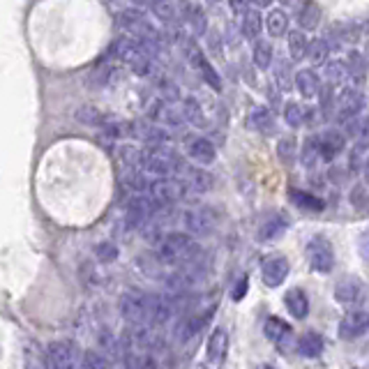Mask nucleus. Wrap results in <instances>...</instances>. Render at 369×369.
Listing matches in <instances>:
<instances>
[{"label":"nucleus","instance_id":"79ce46f5","mask_svg":"<svg viewBox=\"0 0 369 369\" xmlns=\"http://www.w3.org/2000/svg\"><path fill=\"white\" fill-rule=\"evenodd\" d=\"M349 72L354 74V77L360 81V79H365V61H363V56H360L358 51H354L351 54V58H349Z\"/></svg>","mask_w":369,"mask_h":369},{"label":"nucleus","instance_id":"4468645a","mask_svg":"<svg viewBox=\"0 0 369 369\" xmlns=\"http://www.w3.org/2000/svg\"><path fill=\"white\" fill-rule=\"evenodd\" d=\"M334 298L342 305H360L365 300V284L358 280V277H344L342 282H337L334 287Z\"/></svg>","mask_w":369,"mask_h":369},{"label":"nucleus","instance_id":"4c0bfd02","mask_svg":"<svg viewBox=\"0 0 369 369\" xmlns=\"http://www.w3.org/2000/svg\"><path fill=\"white\" fill-rule=\"evenodd\" d=\"M284 120H287L289 127H300L305 123V108L298 102H289L284 106Z\"/></svg>","mask_w":369,"mask_h":369},{"label":"nucleus","instance_id":"aec40b11","mask_svg":"<svg viewBox=\"0 0 369 369\" xmlns=\"http://www.w3.org/2000/svg\"><path fill=\"white\" fill-rule=\"evenodd\" d=\"M296 88L303 97L312 99L321 92V81H318L316 72L314 70H300L296 74Z\"/></svg>","mask_w":369,"mask_h":369},{"label":"nucleus","instance_id":"7ed1b4c3","mask_svg":"<svg viewBox=\"0 0 369 369\" xmlns=\"http://www.w3.org/2000/svg\"><path fill=\"white\" fill-rule=\"evenodd\" d=\"M184 164L178 157V153L171 148L162 146H148L141 150V173L153 175V178H178L182 173Z\"/></svg>","mask_w":369,"mask_h":369},{"label":"nucleus","instance_id":"6ab92c4d","mask_svg":"<svg viewBox=\"0 0 369 369\" xmlns=\"http://www.w3.org/2000/svg\"><path fill=\"white\" fill-rule=\"evenodd\" d=\"M208 316L206 314H192L187 318H182L178 330H175V337H178V342H189L192 337H196V334L201 332V328L206 325Z\"/></svg>","mask_w":369,"mask_h":369},{"label":"nucleus","instance_id":"ddd939ff","mask_svg":"<svg viewBox=\"0 0 369 369\" xmlns=\"http://www.w3.org/2000/svg\"><path fill=\"white\" fill-rule=\"evenodd\" d=\"M184 153L196 164H213L217 159V148L206 137H187L184 139Z\"/></svg>","mask_w":369,"mask_h":369},{"label":"nucleus","instance_id":"f257e3e1","mask_svg":"<svg viewBox=\"0 0 369 369\" xmlns=\"http://www.w3.org/2000/svg\"><path fill=\"white\" fill-rule=\"evenodd\" d=\"M118 309L123 318L134 328H153V325H164L175 314L173 296H155V293L144 291H125L120 296Z\"/></svg>","mask_w":369,"mask_h":369},{"label":"nucleus","instance_id":"c03bdc74","mask_svg":"<svg viewBox=\"0 0 369 369\" xmlns=\"http://www.w3.org/2000/svg\"><path fill=\"white\" fill-rule=\"evenodd\" d=\"M289 74H291V72H287V63H280V65H277L275 81H277V86H280L284 92L291 90V77H289Z\"/></svg>","mask_w":369,"mask_h":369},{"label":"nucleus","instance_id":"412c9836","mask_svg":"<svg viewBox=\"0 0 369 369\" xmlns=\"http://www.w3.org/2000/svg\"><path fill=\"white\" fill-rule=\"evenodd\" d=\"M296 346L303 358H318L323 354V337L314 330H307L303 337L298 339Z\"/></svg>","mask_w":369,"mask_h":369},{"label":"nucleus","instance_id":"393cba45","mask_svg":"<svg viewBox=\"0 0 369 369\" xmlns=\"http://www.w3.org/2000/svg\"><path fill=\"white\" fill-rule=\"evenodd\" d=\"M289 196L291 201L296 204L298 208H303V211H312V213H321L325 204H323V199H318L314 194H309V192H303V189H289Z\"/></svg>","mask_w":369,"mask_h":369},{"label":"nucleus","instance_id":"dca6fc26","mask_svg":"<svg viewBox=\"0 0 369 369\" xmlns=\"http://www.w3.org/2000/svg\"><path fill=\"white\" fill-rule=\"evenodd\" d=\"M316 139H318V153H321V159H325V162H332L346 148V137L339 130H325Z\"/></svg>","mask_w":369,"mask_h":369},{"label":"nucleus","instance_id":"2f4dec72","mask_svg":"<svg viewBox=\"0 0 369 369\" xmlns=\"http://www.w3.org/2000/svg\"><path fill=\"white\" fill-rule=\"evenodd\" d=\"M351 77L349 72V65L344 61H332V63H325V79H328L330 86H339Z\"/></svg>","mask_w":369,"mask_h":369},{"label":"nucleus","instance_id":"ea45409f","mask_svg":"<svg viewBox=\"0 0 369 369\" xmlns=\"http://www.w3.org/2000/svg\"><path fill=\"white\" fill-rule=\"evenodd\" d=\"M351 204H354L356 211L369 213V192L363 184H358V187H354V192H351Z\"/></svg>","mask_w":369,"mask_h":369},{"label":"nucleus","instance_id":"a18cd8bd","mask_svg":"<svg viewBox=\"0 0 369 369\" xmlns=\"http://www.w3.org/2000/svg\"><path fill=\"white\" fill-rule=\"evenodd\" d=\"M247 287H249V280H247V277H240V280H238V284H236V287H233V289H231V298H233V300H236V303H240V300H242V298H245V293H247Z\"/></svg>","mask_w":369,"mask_h":369},{"label":"nucleus","instance_id":"72a5a7b5","mask_svg":"<svg viewBox=\"0 0 369 369\" xmlns=\"http://www.w3.org/2000/svg\"><path fill=\"white\" fill-rule=\"evenodd\" d=\"M328 54H330L328 39H314L312 44L307 46V58H309V63L312 65H325Z\"/></svg>","mask_w":369,"mask_h":369},{"label":"nucleus","instance_id":"58836bf2","mask_svg":"<svg viewBox=\"0 0 369 369\" xmlns=\"http://www.w3.org/2000/svg\"><path fill=\"white\" fill-rule=\"evenodd\" d=\"M79 369H108V363L102 354H97V351H86V354L81 356Z\"/></svg>","mask_w":369,"mask_h":369},{"label":"nucleus","instance_id":"a19ab883","mask_svg":"<svg viewBox=\"0 0 369 369\" xmlns=\"http://www.w3.org/2000/svg\"><path fill=\"white\" fill-rule=\"evenodd\" d=\"M153 12L159 16L162 21H175V16H178V12H180V7H175V5H171V3H157V5H153Z\"/></svg>","mask_w":369,"mask_h":369},{"label":"nucleus","instance_id":"f03ea898","mask_svg":"<svg viewBox=\"0 0 369 369\" xmlns=\"http://www.w3.org/2000/svg\"><path fill=\"white\" fill-rule=\"evenodd\" d=\"M199 256H201V247L187 233H178V231L166 233L155 245V258L159 263L182 268V270H192V268L196 265Z\"/></svg>","mask_w":369,"mask_h":369},{"label":"nucleus","instance_id":"7c9ffc66","mask_svg":"<svg viewBox=\"0 0 369 369\" xmlns=\"http://www.w3.org/2000/svg\"><path fill=\"white\" fill-rule=\"evenodd\" d=\"M318 159H321V153H318V139L307 137L303 141V148H300V162H303L305 169H314Z\"/></svg>","mask_w":369,"mask_h":369},{"label":"nucleus","instance_id":"8fccbe9b","mask_svg":"<svg viewBox=\"0 0 369 369\" xmlns=\"http://www.w3.org/2000/svg\"><path fill=\"white\" fill-rule=\"evenodd\" d=\"M258 369H275V367H273V365H261Z\"/></svg>","mask_w":369,"mask_h":369},{"label":"nucleus","instance_id":"f3484780","mask_svg":"<svg viewBox=\"0 0 369 369\" xmlns=\"http://www.w3.org/2000/svg\"><path fill=\"white\" fill-rule=\"evenodd\" d=\"M369 328V314L367 312H351L342 318L339 323V337L342 339H356Z\"/></svg>","mask_w":369,"mask_h":369},{"label":"nucleus","instance_id":"de8ad7c7","mask_svg":"<svg viewBox=\"0 0 369 369\" xmlns=\"http://www.w3.org/2000/svg\"><path fill=\"white\" fill-rule=\"evenodd\" d=\"M365 180L369 182V157H367V162H365Z\"/></svg>","mask_w":369,"mask_h":369},{"label":"nucleus","instance_id":"473e14b6","mask_svg":"<svg viewBox=\"0 0 369 369\" xmlns=\"http://www.w3.org/2000/svg\"><path fill=\"white\" fill-rule=\"evenodd\" d=\"M318 19H321V7L314 3H307L298 14V23L303 30H314L318 26Z\"/></svg>","mask_w":369,"mask_h":369},{"label":"nucleus","instance_id":"9d476101","mask_svg":"<svg viewBox=\"0 0 369 369\" xmlns=\"http://www.w3.org/2000/svg\"><path fill=\"white\" fill-rule=\"evenodd\" d=\"M363 108H365V95L358 92L356 88H349L344 90L337 97V102H334V118L339 123H351L358 118Z\"/></svg>","mask_w":369,"mask_h":369},{"label":"nucleus","instance_id":"37998d69","mask_svg":"<svg viewBox=\"0 0 369 369\" xmlns=\"http://www.w3.org/2000/svg\"><path fill=\"white\" fill-rule=\"evenodd\" d=\"M95 254H97V258L99 261H115L118 258V247L115 245H111V242H104V245H99L97 249H95Z\"/></svg>","mask_w":369,"mask_h":369},{"label":"nucleus","instance_id":"b1692460","mask_svg":"<svg viewBox=\"0 0 369 369\" xmlns=\"http://www.w3.org/2000/svg\"><path fill=\"white\" fill-rule=\"evenodd\" d=\"M261 28H263V16L256 7H247L245 14H242V35L247 39H256L261 35Z\"/></svg>","mask_w":369,"mask_h":369},{"label":"nucleus","instance_id":"a211bd4d","mask_svg":"<svg viewBox=\"0 0 369 369\" xmlns=\"http://www.w3.org/2000/svg\"><path fill=\"white\" fill-rule=\"evenodd\" d=\"M284 305H287L289 314L293 318H305L309 314V298L303 289H291L287 296H284Z\"/></svg>","mask_w":369,"mask_h":369},{"label":"nucleus","instance_id":"2eb2a0df","mask_svg":"<svg viewBox=\"0 0 369 369\" xmlns=\"http://www.w3.org/2000/svg\"><path fill=\"white\" fill-rule=\"evenodd\" d=\"M263 332L273 344H277V349H280L282 354H289V349L293 344V330L289 323H284L282 318H277V316H270L263 325Z\"/></svg>","mask_w":369,"mask_h":369},{"label":"nucleus","instance_id":"bb28decb","mask_svg":"<svg viewBox=\"0 0 369 369\" xmlns=\"http://www.w3.org/2000/svg\"><path fill=\"white\" fill-rule=\"evenodd\" d=\"M247 125L256 132H268L273 127V111H268L265 106H251L247 113Z\"/></svg>","mask_w":369,"mask_h":369},{"label":"nucleus","instance_id":"5701e85b","mask_svg":"<svg viewBox=\"0 0 369 369\" xmlns=\"http://www.w3.org/2000/svg\"><path fill=\"white\" fill-rule=\"evenodd\" d=\"M289 229V220L284 215H277V217H270L268 222H263V226L258 229V240L261 242H270L275 238L284 236V231Z\"/></svg>","mask_w":369,"mask_h":369},{"label":"nucleus","instance_id":"4be33fe9","mask_svg":"<svg viewBox=\"0 0 369 369\" xmlns=\"http://www.w3.org/2000/svg\"><path fill=\"white\" fill-rule=\"evenodd\" d=\"M180 12H182V19L189 23L192 32H194V35H204L206 26H208L204 7H201V5H182Z\"/></svg>","mask_w":369,"mask_h":369},{"label":"nucleus","instance_id":"6e6552de","mask_svg":"<svg viewBox=\"0 0 369 369\" xmlns=\"http://www.w3.org/2000/svg\"><path fill=\"white\" fill-rule=\"evenodd\" d=\"M182 49H184V54H187L189 58V63L194 70H199V74L204 77V81L208 83L211 88H215L217 92L222 90V79H220V74L215 72V67L208 63V58L204 56V51L196 46V42H192V39H184L182 42Z\"/></svg>","mask_w":369,"mask_h":369},{"label":"nucleus","instance_id":"0eeeda50","mask_svg":"<svg viewBox=\"0 0 369 369\" xmlns=\"http://www.w3.org/2000/svg\"><path fill=\"white\" fill-rule=\"evenodd\" d=\"M307 254V263L312 265V270L316 273H330L334 268V249L332 242L325 236H314L307 242L305 247Z\"/></svg>","mask_w":369,"mask_h":369},{"label":"nucleus","instance_id":"c9c22d12","mask_svg":"<svg viewBox=\"0 0 369 369\" xmlns=\"http://www.w3.org/2000/svg\"><path fill=\"white\" fill-rule=\"evenodd\" d=\"M296 139L293 137H284L280 139V144H277V155H280L282 164L284 166H293V162H296Z\"/></svg>","mask_w":369,"mask_h":369},{"label":"nucleus","instance_id":"20e7f679","mask_svg":"<svg viewBox=\"0 0 369 369\" xmlns=\"http://www.w3.org/2000/svg\"><path fill=\"white\" fill-rule=\"evenodd\" d=\"M118 26L125 32H127V37L141 42V44H144L146 49L162 44V35H159V30L153 26V21H150L146 14H141L137 10H125V12H120Z\"/></svg>","mask_w":369,"mask_h":369},{"label":"nucleus","instance_id":"49530a36","mask_svg":"<svg viewBox=\"0 0 369 369\" xmlns=\"http://www.w3.org/2000/svg\"><path fill=\"white\" fill-rule=\"evenodd\" d=\"M358 251H360V256H363L365 261L369 263V231L360 233V238H358Z\"/></svg>","mask_w":369,"mask_h":369},{"label":"nucleus","instance_id":"cd10ccee","mask_svg":"<svg viewBox=\"0 0 369 369\" xmlns=\"http://www.w3.org/2000/svg\"><path fill=\"white\" fill-rule=\"evenodd\" d=\"M289 28V16L284 10H270L265 14V30L270 37H282Z\"/></svg>","mask_w":369,"mask_h":369},{"label":"nucleus","instance_id":"e433bc0d","mask_svg":"<svg viewBox=\"0 0 369 369\" xmlns=\"http://www.w3.org/2000/svg\"><path fill=\"white\" fill-rule=\"evenodd\" d=\"M273 44L270 42H256V46H254V63L256 67H261V70H268L273 63Z\"/></svg>","mask_w":369,"mask_h":369},{"label":"nucleus","instance_id":"a878e982","mask_svg":"<svg viewBox=\"0 0 369 369\" xmlns=\"http://www.w3.org/2000/svg\"><path fill=\"white\" fill-rule=\"evenodd\" d=\"M349 134L356 139V148H369V115H358L356 120L349 123Z\"/></svg>","mask_w":369,"mask_h":369},{"label":"nucleus","instance_id":"f704fd0d","mask_svg":"<svg viewBox=\"0 0 369 369\" xmlns=\"http://www.w3.org/2000/svg\"><path fill=\"white\" fill-rule=\"evenodd\" d=\"M155 360L150 354H141V351H127L125 356V369H155Z\"/></svg>","mask_w":369,"mask_h":369},{"label":"nucleus","instance_id":"f8f14e48","mask_svg":"<svg viewBox=\"0 0 369 369\" xmlns=\"http://www.w3.org/2000/svg\"><path fill=\"white\" fill-rule=\"evenodd\" d=\"M289 270H291L289 258H284V256H268L265 261H263V265H261L263 284H265V287H270V289L282 287L284 280L289 277Z\"/></svg>","mask_w":369,"mask_h":369},{"label":"nucleus","instance_id":"09e8293b","mask_svg":"<svg viewBox=\"0 0 369 369\" xmlns=\"http://www.w3.org/2000/svg\"><path fill=\"white\" fill-rule=\"evenodd\" d=\"M363 30H365V32H367V35H369V19L365 21V26H363Z\"/></svg>","mask_w":369,"mask_h":369},{"label":"nucleus","instance_id":"39448f33","mask_svg":"<svg viewBox=\"0 0 369 369\" xmlns=\"http://www.w3.org/2000/svg\"><path fill=\"white\" fill-rule=\"evenodd\" d=\"M113 54L120 63H125L139 74V77H148L150 67H153V58H150V49H146L141 42L132 37H120L113 44Z\"/></svg>","mask_w":369,"mask_h":369},{"label":"nucleus","instance_id":"c756f323","mask_svg":"<svg viewBox=\"0 0 369 369\" xmlns=\"http://www.w3.org/2000/svg\"><path fill=\"white\" fill-rule=\"evenodd\" d=\"M289 56H291V61H303V58L307 56V37H305V32L303 30H291L289 32Z\"/></svg>","mask_w":369,"mask_h":369},{"label":"nucleus","instance_id":"c85d7f7f","mask_svg":"<svg viewBox=\"0 0 369 369\" xmlns=\"http://www.w3.org/2000/svg\"><path fill=\"white\" fill-rule=\"evenodd\" d=\"M23 369H46L44 351L35 342H26V346H23Z\"/></svg>","mask_w":369,"mask_h":369},{"label":"nucleus","instance_id":"9b49d317","mask_svg":"<svg viewBox=\"0 0 369 369\" xmlns=\"http://www.w3.org/2000/svg\"><path fill=\"white\" fill-rule=\"evenodd\" d=\"M180 222L184 226V231H187V236H206L215 226L213 215L204 211V208H187V211H182Z\"/></svg>","mask_w":369,"mask_h":369},{"label":"nucleus","instance_id":"423d86ee","mask_svg":"<svg viewBox=\"0 0 369 369\" xmlns=\"http://www.w3.org/2000/svg\"><path fill=\"white\" fill-rule=\"evenodd\" d=\"M81 356L79 344L72 339H56L44 349L46 369H79Z\"/></svg>","mask_w":369,"mask_h":369},{"label":"nucleus","instance_id":"1a4fd4ad","mask_svg":"<svg viewBox=\"0 0 369 369\" xmlns=\"http://www.w3.org/2000/svg\"><path fill=\"white\" fill-rule=\"evenodd\" d=\"M226 351H229V332L224 328H215L211 332L206 344V360L199 369H220L226 360Z\"/></svg>","mask_w":369,"mask_h":369}]
</instances>
